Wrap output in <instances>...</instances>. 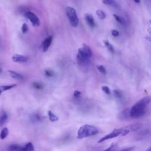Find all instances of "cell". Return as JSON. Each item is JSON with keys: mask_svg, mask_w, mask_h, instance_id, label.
<instances>
[{"mask_svg": "<svg viewBox=\"0 0 151 151\" xmlns=\"http://www.w3.org/2000/svg\"><path fill=\"white\" fill-rule=\"evenodd\" d=\"M8 73L9 74V75L11 77H12V78H14V79L22 80L24 78L23 76L21 74H20L17 71H15L14 70H8Z\"/></svg>", "mask_w": 151, "mask_h": 151, "instance_id": "10", "label": "cell"}, {"mask_svg": "<svg viewBox=\"0 0 151 151\" xmlns=\"http://www.w3.org/2000/svg\"><path fill=\"white\" fill-rule=\"evenodd\" d=\"M81 91H78V90H75V91H74V93H73V96H74V97H76V98H78V97H80V96H81Z\"/></svg>", "mask_w": 151, "mask_h": 151, "instance_id": "31", "label": "cell"}, {"mask_svg": "<svg viewBox=\"0 0 151 151\" xmlns=\"http://www.w3.org/2000/svg\"><path fill=\"white\" fill-rule=\"evenodd\" d=\"M2 72V70H1V68H0V73Z\"/></svg>", "mask_w": 151, "mask_h": 151, "instance_id": "36", "label": "cell"}, {"mask_svg": "<svg viewBox=\"0 0 151 151\" xmlns=\"http://www.w3.org/2000/svg\"><path fill=\"white\" fill-rule=\"evenodd\" d=\"M24 151H34V147L31 142H28L24 146Z\"/></svg>", "mask_w": 151, "mask_h": 151, "instance_id": "18", "label": "cell"}, {"mask_svg": "<svg viewBox=\"0 0 151 151\" xmlns=\"http://www.w3.org/2000/svg\"><path fill=\"white\" fill-rule=\"evenodd\" d=\"M24 16L25 18L29 20V21L31 22L32 25L34 27H38L40 25V21L37 15L34 12L29 11H27L25 12Z\"/></svg>", "mask_w": 151, "mask_h": 151, "instance_id": "6", "label": "cell"}, {"mask_svg": "<svg viewBox=\"0 0 151 151\" xmlns=\"http://www.w3.org/2000/svg\"><path fill=\"white\" fill-rule=\"evenodd\" d=\"M151 101L150 96H146L137 101L130 109V117L133 119H139L143 117L146 111V107Z\"/></svg>", "mask_w": 151, "mask_h": 151, "instance_id": "1", "label": "cell"}, {"mask_svg": "<svg viewBox=\"0 0 151 151\" xmlns=\"http://www.w3.org/2000/svg\"><path fill=\"white\" fill-rule=\"evenodd\" d=\"M117 147V143H113L108 148L106 149L103 151H114L116 150Z\"/></svg>", "mask_w": 151, "mask_h": 151, "instance_id": "21", "label": "cell"}, {"mask_svg": "<svg viewBox=\"0 0 151 151\" xmlns=\"http://www.w3.org/2000/svg\"><path fill=\"white\" fill-rule=\"evenodd\" d=\"M45 74L47 77H52L54 76V73L53 72V71L50 68H47L45 69L44 71Z\"/></svg>", "mask_w": 151, "mask_h": 151, "instance_id": "23", "label": "cell"}, {"mask_svg": "<svg viewBox=\"0 0 151 151\" xmlns=\"http://www.w3.org/2000/svg\"><path fill=\"white\" fill-rule=\"evenodd\" d=\"M136 3H139L140 2V0H133Z\"/></svg>", "mask_w": 151, "mask_h": 151, "instance_id": "34", "label": "cell"}, {"mask_svg": "<svg viewBox=\"0 0 151 151\" xmlns=\"http://www.w3.org/2000/svg\"><path fill=\"white\" fill-rule=\"evenodd\" d=\"M99 130L95 126L89 124L81 126L77 132V139H82L83 138L90 137L98 134Z\"/></svg>", "mask_w": 151, "mask_h": 151, "instance_id": "3", "label": "cell"}, {"mask_svg": "<svg viewBox=\"0 0 151 151\" xmlns=\"http://www.w3.org/2000/svg\"><path fill=\"white\" fill-rule=\"evenodd\" d=\"M96 67H97L98 71L100 73H102L103 74H106V70L105 67L103 65H97L96 66Z\"/></svg>", "mask_w": 151, "mask_h": 151, "instance_id": "26", "label": "cell"}, {"mask_svg": "<svg viewBox=\"0 0 151 151\" xmlns=\"http://www.w3.org/2000/svg\"><path fill=\"white\" fill-rule=\"evenodd\" d=\"M113 16L114 17V19H115L119 23H120V24H123V25H125V21H124L123 19H122V18H120L119 16H118L117 15H116V14H114L113 15Z\"/></svg>", "mask_w": 151, "mask_h": 151, "instance_id": "25", "label": "cell"}, {"mask_svg": "<svg viewBox=\"0 0 151 151\" xmlns=\"http://www.w3.org/2000/svg\"><path fill=\"white\" fill-rule=\"evenodd\" d=\"M101 89L106 94H110V88H109V87H107L106 86H102Z\"/></svg>", "mask_w": 151, "mask_h": 151, "instance_id": "30", "label": "cell"}, {"mask_svg": "<svg viewBox=\"0 0 151 151\" xmlns=\"http://www.w3.org/2000/svg\"><path fill=\"white\" fill-rule=\"evenodd\" d=\"M65 12L71 26L73 27H77L78 25L79 19L77 17L76 9L73 7L67 6L66 8Z\"/></svg>", "mask_w": 151, "mask_h": 151, "instance_id": "5", "label": "cell"}, {"mask_svg": "<svg viewBox=\"0 0 151 151\" xmlns=\"http://www.w3.org/2000/svg\"><path fill=\"white\" fill-rule=\"evenodd\" d=\"M41 116L38 114V113H34L32 114L31 117H30V120L33 122V123H35V122H40L41 120Z\"/></svg>", "mask_w": 151, "mask_h": 151, "instance_id": "15", "label": "cell"}, {"mask_svg": "<svg viewBox=\"0 0 151 151\" xmlns=\"http://www.w3.org/2000/svg\"><path fill=\"white\" fill-rule=\"evenodd\" d=\"M134 149V146H132V147H129L123 149L120 151H133Z\"/></svg>", "mask_w": 151, "mask_h": 151, "instance_id": "33", "label": "cell"}, {"mask_svg": "<svg viewBox=\"0 0 151 151\" xmlns=\"http://www.w3.org/2000/svg\"><path fill=\"white\" fill-rule=\"evenodd\" d=\"M130 109H125L122 110L119 115V117L122 119H126L130 117Z\"/></svg>", "mask_w": 151, "mask_h": 151, "instance_id": "11", "label": "cell"}, {"mask_svg": "<svg viewBox=\"0 0 151 151\" xmlns=\"http://www.w3.org/2000/svg\"><path fill=\"white\" fill-rule=\"evenodd\" d=\"M96 15H97V17L101 19H104L106 18V14L104 13V12L101 9H98L96 11Z\"/></svg>", "mask_w": 151, "mask_h": 151, "instance_id": "20", "label": "cell"}, {"mask_svg": "<svg viewBox=\"0 0 151 151\" xmlns=\"http://www.w3.org/2000/svg\"><path fill=\"white\" fill-rule=\"evenodd\" d=\"M52 40H53V36L52 35H49L46 38H45V40L42 41V44H41V47H42V49L43 52H46L48 50L51 44Z\"/></svg>", "mask_w": 151, "mask_h": 151, "instance_id": "7", "label": "cell"}, {"mask_svg": "<svg viewBox=\"0 0 151 151\" xmlns=\"http://www.w3.org/2000/svg\"><path fill=\"white\" fill-rule=\"evenodd\" d=\"M146 38L149 41H151V27H149L147 29V34L146 36Z\"/></svg>", "mask_w": 151, "mask_h": 151, "instance_id": "28", "label": "cell"}, {"mask_svg": "<svg viewBox=\"0 0 151 151\" xmlns=\"http://www.w3.org/2000/svg\"><path fill=\"white\" fill-rule=\"evenodd\" d=\"M92 51L89 46L83 44L81 47L78 49L77 54V61L79 65H86L90 62V58L92 56Z\"/></svg>", "mask_w": 151, "mask_h": 151, "instance_id": "2", "label": "cell"}, {"mask_svg": "<svg viewBox=\"0 0 151 151\" xmlns=\"http://www.w3.org/2000/svg\"><path fill=\"white\" fill-rule=\"evenodd\" d=\"M146 151H151V146L149 148H148Z\"/></svg>", "mask_w": 151, "mask_h": 151, "instance_id": "35", "label": "cell"}, {"mask_svg": "<svg viewBox=\"0 0 151 151\" xmlns=\"http://www.w3.org/2000/svg\"><path fill=\"white\" fill-rule=\"evenodd\" d=\"M102 2L105 5H111L114 7H116L117 6L115 0H102Z\"/></svg>", "mask_w": 151, "mask_h": 151, "instance_id": "19", "label": "cell"}, {"mask_svg": "<svg viewBox=\"0 0 151 151\" xmlns=\"http://www.w3.org/2000/svg\"><path fill=\"white\" fill-rule=\"evenodd\" d=\"M17 85L16 84H9V85H4V86H0V96L1 94L7 90H9L10 89H12L16 87Z\"/></svg>", "mask_w": 151, "mask_h": 151, "instance_id": "14", "label": "cell"}, {"mask_svg": "<svg viewBox=\"0 0 151 151\" xmlns=\"http://www.w3.org/2000/svg\"><path fill=\"white\" fill-rule=\"evenodd\" d=\"M130 130L127 126L120 128V129H115L110 133L106 134V136L102 137L99 140L98 143H101L107 140L111 139L114 137H116L119 136H125L129 133H130Z\"/></svg>", "mask_w": 151, "mask_h": 151, "instance_id": "4", "label": "cell"}, {"mask_svg": "<svg viewBox=\"0 0 151 151\" xmlns=\"http://www.w3.org/2000/svg\"><path fill=\"white\" fill-rule=\"evenodd\" d=\"M28 30V27L26 23H24L21 27V31L23 34H25Z\"/></svg>", "mask_w": 151, "mask_h": 151, "instance_id": "29", "label": "cell"}, {"mask_svg": "<svg viewBox=\"0 0 151 151\" xmlns=\"http://www.w3.org/2000/svg\"><path fill=\"white\" fill-rule=\"evenodd\" d=\"M149 22H150V24H151V19H150V21H149Z\"/></svg>", "mask_w": 151, "mask_h": 151, "instance_id": "37", "label": "cell"}, {"mask_svg": "<svg viewBox=\"0 0 151 151\" xmlns=\"http://www.w3.org/2000/svg\"><path fill=\"white\" fill-rule=\"evenodd\" d=\"M0 45H1V37H0Z\"/></svg>", "mask_w": 151, "mask_h": 151, "instance_id": "38", "label": "cell"}, {"mask_svg": "<svg viewBox=\"0 0 151 151\" xmlns=\"http://www.w3.org/2000/svg\"><path fill=\"white\" fill-rule=\"evenodd\" d=\"M113 93H114V96L116 98H117V99H121L122 97V96H123L122 93L120 91L118 90H114L113 91Z\"/></svg>", "mask_w": 151, "mask_h": 151, "instance_id": "27", "label": "cell"}, {"mask_svg": "<svg viewBox=\"0 0 151 151\" xmlns=\"http://www.w3.org/2000/svg\"><path fill=\"white\" fill-rule=\"evenodd\" d=\"M8 151H24V146L18 145H11L8 148Z\"/></svg>", "mask_w": 151, "mask_h": 151, "instance_id": "13", "label": "cell"}, {"mask_svg": "<svg viewBox=\"0 0 151 151\" xmlns=\"http://www.w3.org/2000/svg\"><path fill=\"white\" fill-rule=\"evenodd\" d=\"M32 87L35 88V89H38V90H41L43 88V84L41 83H39V82H34L32 83Z\"/></svg>", "mask_w": 151, "mask_h": 151, "instance_id": "24", "label": "cell"}, {"mask_svg": "<svg viewBox=\"0 0 151 151\" xmlns=\"http://www.w3.org/2000/svg\"><path fill=\"white\" fill-rule=\"evenodd\" d=\"M104 43L105 45L106 46V47L108 48V50L111 53H113L114 52V48H113V47L112 46V45L107 40H104Z\"/></svg>", "mask_w": 151, "mask_h": 151, "instance_id": "22", "label": "cell"}, {"mask_svg": "<svg viewBox=\"0 0 151 151\" xmlns=\"http://www.w3.org/2000/svg\"><path fill=\"white\" fill-rule=\"evenodd\" d=\"M111 35L114 37H117L119 35V32L117 29H112L111 31Z\"/></svg>", "mask_w": 151, "mask_h": 151, "instance_id": "32", "label": "cell"}, {"mask_svg": "<svg viewBox=\"0 0 151 151\" xmlns=\"http://www.w3.org/2000/svg\"><path fill=\"white\" fill-rule=\"evenodd\" d=\"M48 119L51 122H56L58 120V118L57 116H55L51 111L49 110L48 111Z\"/></svg>", "mask_w": 151, "mask_h": 151, "instance_id": "17", "label": "cell"}, {"mask_svg": "<svg viewBox=\"0 0 151 151\" xmlns=\"http://www.w3.org/2000/svg\"><path fill=\"white\" fill-rule=\"evenodd\" d=\"M84 18H85V20H86L87 24H88V25L90 27L93 28L95 27L96 24H95V21H94V19L92 15H91L90 14L86 13L84 15Z\"/></svg>", "mask_w": 151, "mask_h": 151, "instance_id": "9", "label": "cell"}, {"mask_svg": "<svg viewBox=\"0 0 151 151\" xmlns=\"http://www.w3.org/2000/svg\"><path fill=\"white\" fill-rule=\"evenodd\" d=\"M28 60L27 57L18 54H15L12 57V60L15 63H25Z\"/></svg>", "mask_w": 151, "mask_h": 151, "instance_id": "8", "label": "cell"}, {"mask_svg": "<svg viewBox=\"0 0 151 151\" xmlns=\"http://www.w3.org/2000/svg\"><path fill=\"white\" fill-rule=\"evenodd\" d=\"M9 133V130L7 127H4L1 132L0 133V139H5L7 136L8 135Z\"/></svg>", "mask_w": 151, "mask_h": 151, "instance_id": "16", "label": "cell"}, {"mask_svg": "<svg viewBox=\"0 0 151 151\" xmlns=\"http://www.w3.org/2000/svg\"><path fill=\"white\" fill-rule=\"evenodd\" d=\"M8 119V114L5 111H2L0 114V127H2Z\"/></svg>", "mask_w": 151, "mask_h": 151, "instance_id": "12", "label": "cell"}]
</instances>
